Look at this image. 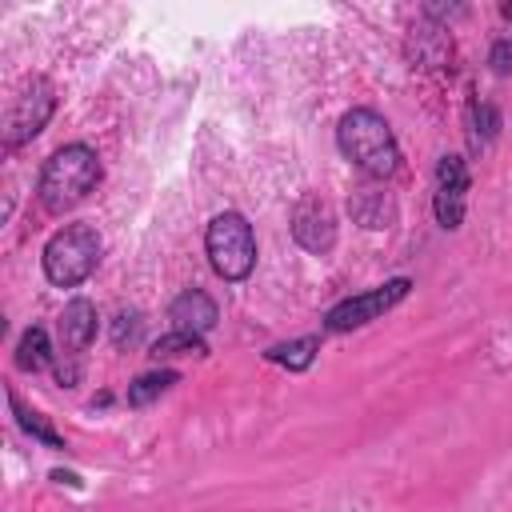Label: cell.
<instances>
[{
	"label": "cell",
	"instance_id": "obj_1",
	"mask_svg": "<svg viewBox=\"0 0 512 512\" xmlns=\"http://www.w3.org/2000/svg\"><path fill=\"white\" fill-rule=\"evenodd\" d=\"M336 148L368 180H388L400 172V144L376 108H348L336 124Z\"/></svg>",
	"mask_w": 512,
	"mask_h": 512
},
{
	"label": "cell",
	"instance_id": "obj_10",
	"mask_svg": "<svg viewBox=\"0 0 512 512\" xmlns=\"http://www.w3.org/2000/svg\"><path fill=\"white\" fill-rule=\"evenodd\" d=\"M348 216H352L360 228H368V232H388V228L396 224L400 208H396V196H392V192H384V188H376V184H360V188H352V196H348Z\"/></svg>",
	"mask_w": 512,
	"mask_h": 512
},
{
	"label": "cell",
	"instance_id": "obj_9",
	"mask_svg": "<svg viewBox=\"0 0 512 512\" xmlns=\"http://www.w3.org/2000/svg\"><path fill=\"white\" fill-rule=\"evenodd\" d=\"M288 232H292V240H296L304 252L328 256V252L336 248V216H332L328 200L316 196V192L300 196L296 208H292V216H288Z\"/></svg>",
	"mask_w": 512,
	"mask_h": 512
},
{
	"label": "cell",
	"instance_id": "obj_12",
	"mask_svg": "<svg viewBox=\"0 0 512 512\" xmlns=\"http://www.w3.org/2000/svg\"><path fill=\"white\" fill-rule=\"evenodd\" d=\"M56 360V348H52V340H48V332L40 328V324H32V328H24V336L16 340V356H12V364L20 368V372H44L48 364Z\"/></svg>",
	"mask_w": 512,
	"mask_h": 512
},
{
	"label": "cell",
	"instance_id": "obj_8",
	"mask_svg": "<svg viewBox=\"0 0 512 512\" xmlns=\"http://www.w3.org/2000/svg\"><path fill=\"white\" fill-rule=\"evenodd\" d=\"M464 204H468V164L464 156L448 152L436 160V180H432V212L436 224L444 232H456L464 220Z\"/></svg>",
	"mask_w": 512,
	"mask_h": 512
},
{
	"label": "cell",
	"instance_id": "obj_20",
	"mask_svg": "<svg viewBox=\"0 0 512 512\" xmlns=\"http://www.w3.org/2000/svg\"><path fill=\"white\" fill-rule=\"evenodd\" d=\"M500 16H504V20H512V4H500Z\"/></svg>",
	"mask_w": 512,
	"mask_h": 512
},
{
	"label": "cell",
	"instance_id": "obj_5",
	"mask_svg": "<svg viewBox=\"0 0 512 512\" xmlns=\"http://www.w3.org/2000/svg\"><path fill=\"white\" fill-rule=\"evenodd\" d=\"M96 304L76 296L64 304L60 320H56V380L64 388H76L80 384V372H84V352L88 344L96 340Z\"/></svg>",
	"mask_w": 512,
	"mask_h": 512
},
{
	"label": "cell",
	"instance_id": "obj_14",
	"mask_svg": "<svg viewBox=\"0 0 512 512\" xmlns=\"http://www.w3.org/2000/svg\"><path fill=\"white\" fill-rule=\"evenodd\" d=\"M316 356H320V336H316V332H312V336L284 340V344H272V348L264 352L268 364H280V368H288V372H308Z\"/></svg>",
	"mask_w": 512,
	"mask_h": 512
},
{
	"label": "cell",
	"instance_id": "obj_4",
	"mask_svg": "<svg viewBox=\"0 0 512 512\" xmlns=\"http://www.w3.org/2000/svg\"><path fill=\"white\" fill-rule=\"evenodd\" d=\"M204 252L220 280L240 284L256 268V232L240 212H220L204 228Z\"/></svg>",
	"mask_w": 512,
	"mask_h": 512
},
{
	"label": "cell",
	"instance_id": "obj_13",
	"mask_svg": "<svg viewBox=\"0 0 512 512\" xmlns=\"http://www.w3.org/2000/svg\"><path fill=\"white\" fill-rule=\"evenodd\" d=\"M8 408H12L16 424H20L36 444H44V448H52V452H64V448H68V444H64V436L48 424V416H44V412H36V408H28L12 388H8Z\"/></svg>",
	"mask_w": 512,
	"mask_h": 512
},
{
	"label": "cell",
	"instance_id": "obj_3",
	"mask_svg": "<svg viewBox=\"0 0 512 512\" xmlns=\"http://www.w3.org/2000/svg\"><path fill=\"white\" fill-rule=\"evenodd\" d=\"M100 256H104L100 232L88 220H72V224L56 228L48 236V244L40 252V264H44L48 284H56V288H80L96 272Z\"/></svg>",
	"mask_w": 512,
	"mask_h": 512
},
{
	"label": "cell",
	"instance_id": "obj_19",
	"mask_svg": "<svg viewBox=\"0 0 512 512\" xmlns=\"http://www.w3.org/2000/svg\"><path fill=\"white\" fill-rule=\"evenodd\" d=\"M488 68H492L496 76H512V40H508V36L492 40V48H488Z\"/></svg>",
	"mask_w": 512,
	"mask_h": 512
},
{
	"label": "cell",
	"instance_id": "obj_18",
	"mask_svg": "<svg viewBox=\"0 0 512 512\" xmlns=\"http://www.w3.org/2000/svg\"><path fill=\"white\" fill-rule=\"evenodd\" d=\"M140 328H144L140 312H120V316H116V324H112V344H116V348L132 344V340L140 336Z\"/></svg>",
	"mask_w": 512,
	"mask_h": 512
},
{
	"label": "cell",
	"instance_id": "obj_16",
	"mask_svg": "<svg viewBox=\"0 0 512 512\" xmlns=\"http://www.w3.org/2000/svg\"><path fill=\"white\" fill-rule=\"evenodd\" d=\"M148 356H152V360H180V356H208V344H204V336H200V332H180V328H172V332H164L160 340H152V348H148Z\"/></svg>",
	"mask_w": 512,
	"mask_h": 512
},
{
	"label": "cell",
	"instance_id": "obj_7",
	"mask_svg": "<svg viewBox=\"0 0 512 512\" xmlns=\"http://www.w3.org/2000/svg\"><path fill=\"white\" fill-rule=\"evenodd\" d=\"M412 292V280L408 276H396V280H384L360 296H348L340 304H332L324 312V332H352V328H364L372 320H380L388 308H396L404 296Z\"/></svg>",
	"mask_w": 512,
	"mask_h": 512
},
{
	"label": "cell",
	"instance_id": "obj_11",
	"mask_svg": "<svg viewBox=\"0 0 512 512\" xmlns=\"http://www.w3.org/2000/svg\"><path fill=\"white\" fill-rule=\"evenodd\" d=\"M168 320L180 328V332H208V328H216V320H220V308H216V300L204 292V288H184L172 304H168Z\"/></svg>",
	"mask_w": 512,
	"mask_h": 512
},
{
	"label": "cell",
	"instance_id": "obj_6",
	"mask_svg": "<svg viewBox=\"0 0 512 512\" xmlns=\"http://www.w3.org/2000/svg\"><path fill=\"white\" fill-rule=\"evenodd\" d=\"M56 112V88L52 80L44 76H28L12 96H8V108H4V148H20L28 144L32 136L44 132V124L52 120Z\"/></svg>",
	"mask_w": 512,
	"mask_h": 512
},
{
	"label": "cell",
	"instance_id": "obj_2",
	"mask_svg": "<svg viewBox=\"0 0 512 512\" xmlns=\"http://www.w3.org/2000/svg\"><path fill=\"white\" fill-rule=\"evenodd\" d=\"M104 168H100V156L96 148L88 144H64L56 148L44 168H40V180H36V196H40V208L52 212V216H64L68 208H76L80 200H88V192H96Z\"/></svg>",
	"mask_w": 512,
	"mask_h": 512
},
{
	"label": "cell",
	"instance_id": "obj_15",
	"mask_svg": "<svg viewBox=\"0 0 512 512\" xmlns=\"http://www.w3.org/2000/svg\"><path fill=\"white\" fill-rule=\"evenodd\" d=\"M180 380V372L176 368H152V372H140L132 384H128V408H148V404H156L164 392H172V384Z\"/></svg>",
	"mask_w": 512,
	"mask_h": 512
},
{
	"label": "cell",
	"instance_id": "obj_17",
	"mask_svg": "<svg viewBox=\"0 0 512 512\" xmlns=\"http://www.w3.org/2000/svg\"><path fill=\"white\" fill-rule=\"evenodd\" d=\"M496 132H500V112L492 104H484L480 96H472L468 100V144L484 148V144L496 140Z\"/></svg>",
	"mask_w": 512,
	"mask_h": 512
}]
</instances>
